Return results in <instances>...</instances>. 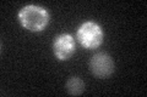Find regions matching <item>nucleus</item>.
Wrapping results in <instances>:
<instances>
[{
    "label": "nucleus",
    "instance_id": "1",
    "mask_svg": "<svg viewBox=\"0 0 147 97\" xmlns=\"http://www.w3.org/2000/svg\"><path fill=\"white\" fill-rule=\"evenodd\" d=\"M17 18L25 29L32 33H39L47 28L50 16L45 7L38 5H27L18 11Z\"/></svg>",
    "mask_w": 147,
    "mask_h": 97
},
{
    "label": "nucleus",
    "instance_id": "5",
    "mask_svg": "<svg viewBox=\"0 0 147 97\" xmlns=\"http://www.w3.org/2000/svg\"><path fill=\"white\" fill-rule=\"evenodd\" d=\"M85 81L79 77H71L66 81V91L72 96H79L85 92Z\"/></svg>",
    "mask_w": 147,
    "mask_h": 97
},
{
    "label": "nucleus",
    "instance_id": "2",
    "mask_svg": "<svg viewBox=\"0 0 147 97\" xmlns=\"http://www.w3.org/2000/svg\"><path fill=\"white\" fill-rule=\"evenodd\" d=\"M76 38L82 48L87 50H94L103 44L104 32L98 23L93 21H86L77 28Z\"/></svg>",
    "mask_w": 147,
    "mask_h": 97
},
{
    "label": "nucleus",
    "instance_id": "4",
    "mask_svg": "<svg viewBox=\"0 0 147 97\" xmlns=\"http://www.w3.org/2000/svg\"><path fill=\"white\" fill-rule=\"evenodd\" d=\"M76 51V44L72 35L67 33L59 34L53 41V52L58 61H69Z\"/></svg>",
    "mask_w": 147,
    "mask_h": 97
},
{
    "label": "nucleus",
    "instance_id": "3",
    "mask_svg": "<svg viewBox=\"0 0 147 97\" xmlns=\"http://www.w3.org/2000/svg\"><path fill=\"white\" fill-rule=\"evenodd\" d=\"M90 71L94 77L99 78V79H105L114 73L115 64H114L113 58L109 55L100 52L91 57Z\"/></svg>",
    "mask_w": 147,
    "mask_h": 97
}]
</instances>
